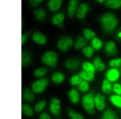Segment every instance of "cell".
Instances as JSON below:
<instances>
[{"mask_svg": "<svg viewBox=\"0 0 121 119\" xmlns=\"http://www.w3.org/2000/svg\"><path fill=\"white\" fill-rule=\"evenodd\" d=\"M41 61L42 62L46 65L55 67L58 61V55L54 51H48L43 55Z\"/></svg>", "mask_w": 121, "mask_h": 119, "instance_id": "3", "label": "cell"}, {"mask_svg": "<svg viewBox=\"0 0 121 119\" xmlns=\"http://www.w3.org/2000/svg\"><path fill=\"white\" fill-rule=\"evenodd\" d=\"M23 98L25 101L31 102L34 100V96L32 92L28 89H25L23 90Z\"/></svg>", "mask_w": 121, "mask_h": 119, "instance_id": "25", "label": "cell"}, {"mask_svg": "<svg viewBox=\"0 0 121 119\" xmlns=\"http://www.w3.org/2000/svg\"><path fill=\"white\" fill-rule=\"evenodd\" d=\"M117 46L116 43L113 41H108L105 47V52L107 55L113 56L117 53Z\"/></svg>", "mask_w": 121, "mask_h": 119, "instance_id": "14", "label": "cell"}, {"mask_svg": "<svg viewBox=\"0 0 121 119\" xmlns=\"http://www.w3.org/2000/svg\"><path fill=\"white\" fill-rule=\"evenodd\" d=\"M78 89L82 93L87 92L90 89L89 84L88 81L85 80L82 81V82L78 85Z\"/></svg>", "mask_w": 121, "mask_h": 119, "instance_id": "36", "label": "cell"}, {"mask_svg": "<svg viewBox=\"0 0 121 119\" xmlns=\"http://www.w3.org/2000/svg\"><path fill=\"white\" fill-rule=\"evenodd\" d=\"M90 8L89 5L86 3H82L80 5L77 9L76 16L79 19H84L86 16L89 11Z\"/></svg>", "mask_w": 121, "mask_h": 119, "instance_id": "7", "label": "cell"}, {"mask_svg": "<svg viewBox=\"0 0 121 119\" xmlns=\"http://www.w3.org/2000/svg\"><path fill=\"white\" fill-rule=\"evenodd\" d=\"M63 0H49L47 4L48 8L51 12H56L61 7Z\"/></svg>", "mask_w": 121, "mask_h": 119, "instance_id": "12", "label": "cell"}, {"mask_svg": "<svg viewBox=\"0 0 121 119\" xmlns=\"http://www.w3.org/2000/svg\"><path fill=\"white\" fill-rule=\"evenodd\" d=\"M95 107L99 111H103L105 107V96L98 93L94 98Z\"/></svg>", "mask_w": 121, "mask_h": 119, "instance_id": "10", "label": "cell"}, {"mask_svg": "<svg viewBox=\"0 0 121 119\" xmlns=\"http://www.w3.org/2000/svg\"><path fill=\"white\" fill-rule=\"evenodd\" d=\"M112 86L110 81L108 79L103 80L102 84V90L104 93L109 94L112 91Z\"/></svg>", "mask_w": 121, "mask_h": 119, "instance_id": "26", "label": "cell"}, {"mask_svg": "<svg viewBox=\"0 0 121 119\" xmlns=\"http://www.w3.org/2000/svg\"><path fill=\"white\" fill-rule=\"evenodd\" d=\"M30 33H31V32L30 31L26 32L25 33H24L22 35V45H23L26 42V41H27L28 38L30 35Z\"/></svg>", "mask_w": 121, "mask_h": 119, "instance_id": "41", "label": "cell"}, {"mask_svg": "<svg viewBox=\"0 0 121 119\" xmlns=\"http://www.w3.org/2000/svg\"><path fill=\"white\" fill-rule=\"evenodd\" d=\"M113 91L116 94L121 96V84H115L113 87Z\"/></svg>", "mask_w": 121, "mask_h": 119, "instance_id": "40", "label": "cell"}, {"mask_svg": "<svg viewBox=\"0 0 121 119\" xmlns=\"http://www.w3.org/2000/svg\"><path fill=\"white\" fill-rule=\"evenodd\" d=\"M102 30L106 34H111L119 23L118 19L113 13L108 12L101 15L98 19Z\"/></svg>", "mask_w": 121, "mask_h": 119, "instance_id": "1", "label": "cell"}, {"mask_svg": "<svg viewBox=\"0 0 121 119\" xmlns=\"http://www.w3.org/2000/svg\"><path fill=\"white\" fill-rule=\"evenodd\" d=\"M67 114L68 116L71 119H83L84 117L81 114L76 112V111L68 108L67 110Z\"/></svg>", "mask_w": 121, "mask_h": 119, "instance_id": "27", "label": "cell"}, {"mask_svg": "<svg viewBox=\"0 0 121 119\" xmlns=\"http://www.w3.org/2000/svg\"><path fill=\"white\" fill-rule=\"evenodd\" d=\"M82 80L78 74L72 76L70 78L69 81L71 85L74 86L79 85L82 82Z\"/></svg>", "mask_w": 121, "mask_h": 119, "instance_id": "35", "label": "cell"}, {"mask_svg": "<svg viewBox=\"0 0 121 119\" xmlns=\"http://www.w3.org/2000/svg\"><path fill=\"white\" fill-rule=\"evenodd\" d=\"M109 65L112 67H120L121 65V58L113 59L109 62Z\"/></svg>", "mask_w": 121, "mask_h": 119, "instance_id": "38", "label": "cell"}, {"mask_svg": "<svg viewBox=\"0 0 121 119\" xmlns=\"http://www.w3.org/2000/svg\"><path fill=\"white\" fill-rule=\"evenodd\" d=\"M94 93L93 92L84 96L82 99V104L86 111L90 115H93L95 111Z\"/></svg>", "mask_w": 121, "mask_h": 119, "instance_id": "2", "label": "cell"}, {"mask_svg": "<svg viewBox=\"0 0 121 119\" xmlns=\"http://www.w3.org/2000/svg\"><path fill=\"white\" fill-rule=\"evenodd\" d=\"M67 95L71 103L76 104L80 100V95L76 89H71L68 92Z\"/></svg>", "mask_w": 121, "mask_h": 119, "instance_id": "17", "label": "cell"}, {"mask_svg": "<svg viewBox=\"0 0 121 119\" xmlns=\"http://www.w3.org/2000/svg\"><path fill=\"white\" fill-rule=\"evenodd\" d=\"M65 19V14L63 12H59L54 15L51 19V23L54 25L58 27L63 28Z\"/></svg>", "mask_w": 121, "mask_h": 119, "instance_id": "8", "label": "cell"}, {"mask_svg": "<svg viewBox=\"0 0 121 119\" xmlns=\"http://www.w3.org/2000/svg\"><path fill=\"white\" fill-rule=\"evenodd\" d=\"M83 34L84 37L88 40L92 39L96 35L95 32L90 29L85 28L83 29Z\"/></svg>", "mask_w": 121, "mask_h": 119, "instance_id": "31", "label": "cell"}, {"mask_svg": "<svg viewBox=\"0 0 121 119\" xmlns=\"http://www.w3.org/2000/svg\"><path fill=\"white\" fill-rule=\"evenodd\" d=\"M120 71H121V65H120Z\"/></svg>", "mask_w": 121, "mask_h": 119, "instance_id": "45", "label": "cell"}, {"mask_svg": "<svg viewBox=\"0 0 121 119\" xmlns=\"http://www.w3.org/2000/svg\"><path fill=\"white\" fill-rule=\"evenodd\" d=\"M32 57L29 53L23 51L22 54V65L23 67H27L31 64Z\"/></svg>", "mask_w": 121, "mask_h": 119, "instance_id": "20", "label": "cell"}, {"mask_svg": "<svg viewBox=\"0 0 121 119\" xmlns=\"http://www.w3.org/2000/svg\"><path fill=\"white\" fill-rule=\"evenodd\" d=\"M65 80V76L63 73L59 72L54 73L51 77V80L55 84H61Z\"/></svg>", "mask_w": 121, "mask_h": 119, "instance_id": "19", "label": "cell"}, {"mask_svg": "<svg viewBox=\"0 0 121 119\" xmlns=\"http://www.w3.org/2000/svg\"><path fill=\"white\" fill-rule=\"evenodd\" d=\"M39 118L40 119H51V117L46 113H43L39 116Z\"/></svg>", "mask_w": 121, "mask_h": 119, "instance_id": "42", "label": "cell"}, {"mask_svg": "<svg viewBox=\"0 0 121 119\" xmlns=\"http://www.w3.org/2000/svg\"><path fill=\"white\" fill-rule=\"evenodd\" d=\"M79 0H70L68 7V16L69 18H73L76 15L78 7Z\"/></svg>", "mask_w": 121, "mask_h": 119, "instance_id": "9", "label": "cell"}, {"mask_svg": "<svg viewBox=\"0 0 121 119\" xmlns=\"http://www.w3.org/2000/svg\"><path fill=\"white\" fill-rule=\"evenodd\" d=\"M79 75L82 78V79L88 82L93 81L95 77L94 73L85 71L84 70L80 72Z\"/></svg>", "mask_w": 121, "mask_h": 119, "instance_id": "21", "label": "cell"}, {"mask_svg": "<svg viewBox=\"0 0 121 119\" xmlns=\"http://www.w3.org/2000/svg\"><path fill=\"white\" fill-rule=\"evenodd\" d=\"M46 11L43 8H38L34 11V15L35 19L38 22L43 23L44 22L47 17Z\"/></svg>", "mask_w": 121, "mask_h": 119, "instance_id": "15", "label": "cell"}, {"mask_svg": "<svg viewBox=\"0 0 121 119\" xmlns=\"http://www.w3.org/2000/svg\"><path fill=\"white\" fill-rule=\"evenodd\" d=\"M105 6L112 9H117L121 7V0H106Z\"/></svg>", "mask_w": 121, "mask_h": 119, "instance_id": "22", "label": "cell"}, {"mask_svg": "<svg viewBox=\"0 0 121 119\" xmlns=\"http://www.w3.org/2000/svg\"><path fill=\"white\" fill-rule=\"evenodd\" d=\"M82 67L83 70L85 71L93 73H95L96 71L95 67L93 64L89 62H84L83 63Z\"/></svg>", "mask_w": 121, "mask_h": 119, "instance_id": "32", "label": "cell"}, {"mask_svg": "<svg viewBox=\"0 0 121 119\" xmlns=\"http://www.w3.org/2000/svg\"><path fill=\"white\" fill-rule=\"evenodd\" d=\"M46 101L45 100H42L36 104L35 106V110L36 112H40L44 110L46 105Z\"/></svg>", "mask_w": 121, "mask_h": 119, "instance_id": "37", "label": "cell"}, {"mask_svg": "<svg viewBox=\"0 0 121 119\" xmlns=\"http://www.w3.org/2000/svg\"><path fill=\"white\" fill-rule=\"evenodd\" d=\"M22 111L24 115L28 117H31L34 115V111L32 107L27 104H24L22 106Z\"/></svg>", "mask_w": 121, "mask_h": 119, "instance_id": "28", "label": "cell"}, {"mask_svg": "<svg viewBox=\"0 0 121 119\" xmlns=\"http://www.w3.org/2000/svg\"><path fill=\"white\" fill-rule=\"evenodd\" d=\"M80 61L76 59L70 58L65 61L64 66L66 68L70 70L76 69L78 67Z\"/></svg>", "mask_w": 121, "mask_h": 119, "instance_id": "16", "label": "cell"}, {"mask_svg": "<svg viewBox=\"0 0 121 119\" xmlns=\"http://www.w3.org/2000/svg\"><path fill=\"white\" fill-rule=\"evenodd\" d=\"M118 37L120 38H121V32H120V33H119L118 34Z\"/></svg>", "mask_w": 121, "mask_h": 119, "instance_id": "44", "label": "cell"}, {"mask_svg": "<svg viewBox=\"0 0 121 119\" xmlns=\"http://www.w3.org/2000/svg\"><path fill=\"white\" fill-rule=\"evenodd\" d=\"M47 73V69L44 67H39L36 69L33 73V75L35 77L38 78L43 77Z\"/></svg>", "mask_w": 121, "mask_h": 119, "instance_id": "33", "label": "cell"}, {"mask_svg": "<svg viewBox=\"0 0 121 119\" xmlns=\"http://www.w3.org/2000/svg\"><path fill=\"white\" fill-rule=\"evenodd\" d=\"M106 76L109 81L115 82L117 81L120 77V71L117 69H111L107 71Z\"/></svg>", "mask_w": 121, "mask_h": 119, "instance_id": "13", "label": "cell"}, {"mask_svg": "<svg viewBox=\"0 0 121 119\" xmlns=\"http://www.w3.org/2000/svg\"><path fill=\"white\" fill-rule=\"evenodd\" d=\"M91 45L92 47L96 50H100L102 49L103 46V43L102 41L100 39L96 37L92 39L91 42Z\"/></svg>", "mask_w": 121, "mask_h": 119, "instance_id": "30", "label": "cell"}, {"mask_svg": "<svg viewBox=\"0 0 121 119\" xmlns=\"http://www.w3.org/2000/svg\"><path fill=\"white\" fill-rule=\"evenodd\" d=\"M86 44V40L81 36H78L76 38L74 43V47L76 50H79L83 48Z\"/></svg>", "mask_w": 121, "mask_h": 119, "instance_id": "24", "label": "cell"}, {"mask_svg": "<svg viewBox=\"0 0 121 119\" xmlns=\"http://www.w3.org/2000/svg\"><path fill=\"white\" fill-rule=\"evenodd\" d=\"M48 84V79H42L33 83L32 89L34 93L36 94L42 93L45 90Z\"/></svg>", "mask_w": 121, "mask_h": 119, "instance_id": "5", "label": "cell"}, {"mask_svg": "<svg viewBox=\"0 0 121 119\" xmlns=\"http://www.w3.org/2000/svg\"><path fill=\"white\" fill-rule=\"evenodd\" d=\"M49 109L52 115L56 117L60 116L61 113L60 101L59 99L53 97L50 104Z\"/></svg>", "mask_w": 121, "mask_h": 119, "instance_id": "6", "label": "cell"}, {"mask_svg": "<svg viewBox=\"0 0 121 119\" xmlns=\"http://www.w3.org/2000/svg\"><path fill=\"white\" fill-rule=\"evenodd\" d=\"M74 42L71 37L68 36H63L58 39L57 47L59 50L62 52H66L72 47Z\"/></svg>", "mask_w": 121, "mask_h": 119, "instance_id": "4", "label": "cell"}, {"mask_svg": "<svg viewBox=\"0 0 121 119\" xmlns=\"http://www.w3.org/2000/svg\"><path fill=\"white\" fill-rule=\"evenodd\" d=\"M45 0H29V4L31 7H37L39 4L44 1Z\"/></svg>", "mask_w": 121, "mask_h": 119, "instance_id": "39", "label": "cell"}, {"mask_svg": "<svg viewBox=\"0 0 121 119\" xmlns=\"http://www.w3.org/2000/svg\"><path fill=\"white\" fill-rule=\"evenodd\" d=\"M93 64L94 65L96 71L99 72L103 71L106 68V66L105 63H103L101 59L99 56H96L94 59Z\"/></svg>", "mask_w": 121, "mask_h": 119, "instance_id": "18", "label": "cell"}, {"mask_svg": "<svg viewBox=\"0 0 121 119\" xmlns=\"http://www.w3.org/2000/svg\"><path fill=\"white\" fill-rule=\"evenodd\" d=\"M101 118L103 119H118L119 117L113 110L107 109L103 112Z\"/></svg>", "mask_w": 121, "mask_h": 119, "instance_id": "23", "label": "cell"}, {"mask_svg": "<svg viewBox=\"0 0 121 119\" xmlns=\"http://www.w3.org/2000/svg\"><path fill=\"white\" fill-rule=\"evenodd\" d=\"M96 1L99 2H102L106 0H95Z\"/></svg>", "mask_w": 121, "mask_h": 119, "instance_id": "43", "label": "cell"}, {"mask_svg": "<svg viewBox=\"0 0 121 119\" xmlns=\"http://www.w3.org/2000/svg\"><path fill=\"white\" fill-rule=\"evenodd\" d=\"M32 39L36 44L44 45L47 42V38L44 35L39 31L34 32L32 35Z\"/></svg>", "mask_w": 121, "mask_h": 119, "instance_id": "11", "label": "cell"}, {"mask_svg": "<svg viewBox=\"0 0 121 119\" xmlns=\"http://www.w3.org/2000/svg\"><path fill=\"white\" fill-rule=\"evenodd\" d=\"M110 100L112 104L118 108H121V96L113 95L110 97Z\"/></svg>", "mask_w": 121, "mask_h": 119, "instance_id": "29", "label": "cell"}, {"mask_svg": "<svg viewBox=\"0 0 121 119\" xmlns=\"http://www.w3.org/2000/svg\"><path fill=\"white\" fill-rule=\"evenodd\" d=\"M94 49L92 47L86 46L83 48L82 51L83 54L86 58H90L93 55Z\"/></svg>", "mask_w": 121, "mask_h": 119, "instance_id": "34", "label": "cell"}]
</instances>
